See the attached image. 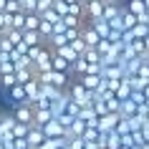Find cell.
Masks as SVG:
<instances>
[{
  "instance_id": "6da1fadb",
  "label": "cell",
  "mask_w": 149,
  "mask_h": 149,
  "mask_svg": "<svg viewBox=\"0 0 149 149\" xmlns=\"http://www.w3.org/2000/svg\"><path fill=\"white\" fill-rule=\"evenodd\" d=\"M66 96H68L71 101H76L81 109L94 106V94H91V91H86V88L81 86V81H79V79H71L68 88H66Z\"/></svg>"
},
{
  "instance_id": "7a4b0ae2",
  "label": "cell",
  "mask_w": 149,
  "mask_h": 149,
  "mask_svg": "<svg viewBox=\"0 0 149 149\" xmlns=\"http://www.w3.org/2000/svg\"><path fill=\"white\" fill-rule=\"evenodd\" d=\"M36 79L40 81V84H48V86H56L61 88V91H66L71 84V73H58V71H48V73H38Z\"/></svg>"
},
{
  "instance_id": "3957f363",
  "label": "cell",
  "mask_w": 149,
  "mask_h": 149,
  "mask_svg": "<svg viewBox=\"0 0 149 149\" xmlns=\"http://www.w3.org/2000/svg\"><path fill=\"white\" fill-rule=\"evenodd\" d=\"M40 129H43V134H46V139H68V136H66V129H63L56 119L48 121L46 126H40Z\"/></svg>"
},
{
  "instance_id": "277c9868",
  "label": "cell",
  "mask_w": 149,
  "mask_h": 149,
  "mask_svg": "<svg viewBox=\"0 0 149 149\" xmlns=\"http://www.w3.org/2000/svg\"><path fill=\"white\" fill-rule=\"evenodd\" d=\"M104 8H106V0H91V3L86 5V23L88 20L104 18Z\"/></svg>"
},
{
  "instance_id": "5b68a950",
  "label": "cell",
  "mask_w": 149,
  "mask_h": 149,
  "mask_svg": "<svg viewBox=\"0 0 149 149\" xmlns=\"http://www.w3.org/2000/svg\"><path fill=\"white\" fill-rule=\"evenodd\" d=\"M13 119H15L18 124L33 126V109L28 106V104H20V106H15V111H13Z\"/></svg>"
},
{
  "instance_id": "8992f818",
  "label": "cell",
  "mask_w": 149,
  "mask_h": 149,
  "mask_svg": "<svg viewBox=\"0 0 149 149\" xmlns=\"http://www.w3.org/2000/svg\"><path fill=\"white\" fill-rule=\"evenodd\" d=\"M121 121V116L119 114H106V116L99 119V132L101 134H111V132H116V124Z\"/></svg>"
},
{
  "instance_id": "52a82bcc",
  "label": "cell",
  "mask_w": 149,
  "mask_h": 149,
  "mask_svg": "<svg viewBox=\"0 0 149 149\" xmlns=\"http://www.w3.org/2000/svg\"><path fill=\"white\" fill-rule=\"evenodd\" d=\"M81 40H84V43H86L88 48H96L99 43H101L99 33H96V31H94V28H91L88 23H84V28H81Z\"/></svg>"
},
{
  "instance_id": "ba28073f",
  "label": "cell",
  "mask_w": 149,
  "mask_h": 149,
  "mask_svg": "<svg viewBox=\"0 0 149 149\" xmlns=\"http://www.w3.org/2000/svg\"><path fill=\"white\" fill-rule=\"evenodd\" d=\"M25 141H28V147H31V149H38L40 144L46 141V134H43V129L33 126L31 132H28V136H25Z\"/></svg>"
},
{
  "instance_id": "9c48e42d",
  "label": "cell",
  "mask_w": 149,
  "mask_h": 149,
  "mask_svg": "<svg viewBox=\"0 0 149 149\" xmlns=\"http://www.w3.org/2000/svg\"><path fill=\"white\" fill-rule=\"evenodd\" d=\"M121 13H124V5H121V3H106V8H104V20L111 23V20H116Z\"/></svg>"
},
{
  "instance_id": "30bf717a",
  "label": "cell",
  "mask_w": 149,
  "mask_h": 149,
  "mask_svg": "<svg viewBox=\"0 0 149 149\" xmlns=\"http://www.w3.org/2000/svg\"><path fill=\"white\" fill-rule=\"evenodd\" d=\"M124 10H126V13H132L134 18H141L144 13H147V5H144V0H126Z\"/></svg>"
},
{
  "instance_id": "8fae6325",
  "label": "cell",
  "mask_w": 149,
  "mask_h": 149,
  "mask_svg": "<svg viewBox=\"0 0 149 149\" xmlns=\"http://www.w3.org/2000/svg\"><path fill=\"white\" fill-rule=\"evenodd\" d=\"M23 88H25V94H28V106H31V104H33V101H36V99L40 96V81L36 79V76H33V79L28 81V84H25Z\"/></svg>"
},
{
  "instance_id": "7c38bea8",
  "label": "cell",
  "mask_w": 149,
  "mask_h": 149,
  "mask_svg": "<svg viewBox=\"0 0 149 149\" xmlns=\"http://www.w3.org/2000/svg\"><path fill=\"white\" fill-rule=\"evenodd\" d=\"M63 94H66V91H61V88L48 86V84H40V96H43V99H48L51 104H53V101H58V99H61Z\"/></svg>"
},
{
  "instance_id": "4fadbf2b",
  "label": "cell",
  "mask_w": 149,
  "mask_h": 149,
  "mask_svg": "<svg viewBox=\"0 0 149 149\" xmlns=\"http://www.w3.org/2000/svg\"><path fill=\"white\" fill-rule=\"evenodd\" d=\"M88 25H91V28H94V31L99 33V38H101V40H106V38H109V33H111V25L106 23L104 18H99V20H88Z\"/></svg>"
},
{
  "instance_id": "5bb4252c",
  "label": "cell",
  "mask_w": 149,
  "mask_h": 149,
  "mask_svg": "<svg viewBox=\"0 0 149 149\" xmlns=\"http://www.w3.org/2000/svg\"><path fill=\"white\" fill-rule=\"evenodd\" d=\"M81 86H84V88H86V91H91V94H94V91H96V88H99V86H101V76H91V73H86V76H81Z\"/></svg>"
},
{
  "instance_id": "9a60e30c",
  "label": "cell",
  "mask_w": 149,
  "mask_h": 149,
  "mask_svg": "<svg viewBox=\"0 0 149 149\" xmlns=\"http://www.w3.org/2000/svg\"><path fill=\"white\" fill-rule=\"evenodd\" d=\"M23 43H25L28 48H36V46H43L46 40L40 38L38 31H23Z\"/></svg>"
},
{
  "instance_id": "2e32d148",
  "label": "cell",
  "mask_w": 149,
  "mask_h": 149,
  "mask_svg": "<svg viewBox=\"0 0 149 149\" xmlns=\"http://www.w3.org/2000/svg\"><path fill=\"white\" fill-rule=\"evenodd\" d=\"M8 94H10V101L15 104V106H20V104H28V94H25V88H23V86H13Z\"/></svg>"
},
{
  "instance_id": "e0dca14e",
  "label": "cell",
  "mask_w": 149,
  "mask_h": 149,
  "mask_svg": "<svg viewBox=\"0 0 149 149\" xmlns=\"http://www.w3.org/2000/svg\"><path fill=\"white\" fill-rule=\"evenodd\" d=\"M53 53H56V56H61L63 61H68L71 66H73V63H76V61H79V58H81V56H76V51H73V48H71V46H61V48H58V51H53Z\"/></svg>"
},
{
  "instance_id": "ac0fdd59",
  "label": "cell",
  "mask_w": 149,
  "mask_h": 149,
  "mask_svg": "<svg viewBox=\"0 0 149 149\" xmlns=\"http://www.w3.org/2000/svg\"><path fill=\"white\" fill-rule=\"evenodd\" d=\"M136 23H139V20H136V18L132 15V13H121V28H124V33L126 31H134V28H136Z\"/></svg>"
},
{
  "instance_id": "d6986e66",
  "label": "cell",
  "mask_w": 149,
  "mask_h": 149,
  "mask_svg": "<svg viewBox=\"0 0 149 149\" xmlns=\"http://www.w3.org/2000/svg\"><path fill=\"white\" fill-rule=\"evenodd\" d=\"M38 28H40V15L25 13V31H38Z\"/></svg>"
},
{
  "instance_id": "ffe728a7",
  "label": "cell",
  "mask_w": 149,
  "mask_h": 149,
  "mask_svg": "<svg viewBox=\"0 0 149 149\" xmlns=\"http://www.w3.org/2000/svg\"><path fill=\"white\" fill-rule=\"evenodd\" d=\"M10 31H25V13H18V15L10 18Z\"/></svg>"
},
{
  "instance_id": "44dd1931",
  "label": "cell",
  "mask_w": 149,
  "mask_h": 149,
  "mask_svg": "<svg viewBox=\"0 0 149 149\" xmlns=\"http://www.w3.org/2000/svg\"><path fill=\"white\" fill-rule=\"evenodd\" d=\"M33 126H28V124H15L13 126V139H25V136H28V132H31Z\"/></svg>"
},
{
  "instance_id": "7402d4cb",
  "label": "cell",
  "mask_w": 149,
  "mask_h": 149,
  "mask_svg": "<svg viewBox=\"0 0 149 149\" xmlns=\"http://www.w3.org/2000/svg\"><path fill=\"white\" fill-rule=\"evenodd\" d=\"M38 33H40V38H43V40H48L51 36H53V23H48V20H43V18H40V28H38Z\"/></svg>"
},
{
  "instance_id": "603a6c76",
  "label": "cell",
  "mask_w": 149,
  "mask_h": 149,
  "mask_svg": "<svg viewBox=\"0 0 149 149\" xmlns=\"http://www.w3.org/2000/svg\"><path fill=\"white\" fill-rule=\"evenodd\" d=\"M84 61H86V63H94V66H101V56H99L96 48H88L86 53H84Z\"/></svg>"
},
{
  "instance_id": "cb8c5ba5",
  "label": "cell",
  "mask_w": 149,
  "mask_h": 149,
  "mask_svg": "<svg viewBox=\"0 0 149 149\" xmlns=\"http://www.w3.org/2000/svg\"><path fill=\"white\" fill-rule=\"evenodd\" d=\"M129 33H132L134 40H144V38L149 36V28H147V25H141V23H136V28H134V31H129Z\"/></svg>"
},
{
  "instance_id": "d4e9b609",
  "label": "cell",
  "mask_w": 149,
  "mask_h": 149,
  "mask_svg": "<svg viewBox=\"0 0 149 149\" xmlns=\"http://www.w3.org/2000/svg\"><path fill=\"white\" fill-rule=\"evenodd\" d=\"M51 8H53V0H38L36 3V15H46Z\"/></svg>"
},
{
  "instance_id": "484cf974",
  "label": "cell",
  "mask_w": 149,
  "mask_h": 149,
  "mask_svg": "<svg viewBox=\"0 0 149 149\" xmlns=\"http://www.w3.org/2000/svg\"><path fill=\"white\" fill-rule=\"evenodd\" d=\"M0 86L3 88H13V86H18V79H15V73H8V76H0Z\"/></svg>"
},
{
  "instance_id": "4316f807",
  "label": "cell",
  "mask_w": 149,
  "mask_h": 149,
  "mask_svg": "<svg viewBox=\"0 0 149 149\" xmlns=\"http://www.w3.org/2000/svg\"><path fill=\"white\" fill-rule=\"evenodd\" d=\"M53 13H56V15H61V18H66V15H68V5H66L63 0H53Z\"/></svg>"
},
{
  "instance_id": "83f0119b",
  "label": "cell",
  "mask_w": 149,
  "mask_h": 149,
  "mask_svg": "<svg viewBox=\"0 0 149 149\" xmlns=\"http://www.w3.org/2000/svg\"><path fill=\"white\" fill-rule=\"evenodd\" d=\"M84 141H101V132H99V129H88V126H86Z\"/></svg>"
},
{
  "instance_id": "f1b7e54d",
  "label": "cell",
  "mask_w": 149,
  "mask_h": 149,
  "mask_svg": "<svg viewBox=\"0 0 149 149\" xmlns=\"http://www.w3.org/2000/svg\"><path fill=\"white\" fill-rule=\"evenodd\" d=\"M68 46L71 48H73V51H76V56H84V53H86V51H88V46H86V43H84V40H73V43H68Z\"/></svg>"
},
{
  "instance_id": "f546056e",
  "label": "cell",
  "mask_w": 149,
  "mask_h": 149,
  "mask_svg": "<svg viewBox=\"0 0 149 149\" xmlns=\"http://www.w3.org/2000/svg\"><path fill=\"white\" fill-rule=\"evenodd\" d=\"M81 38V28H66V40L68 43H73V40Z\"/></svg>"
},
{
  "instance_id": "4dcf8cb0",
  "label": "cell",
  "mask_w": 149,
  "mask_h": 149,
  "mask_svg": "<svg viewBox=\"0 0 149 149\" xmlns=\"http://www.w3.org/2000/svg\"><path fill=\"white\" fill-rule=\"evenodd\" d=\"M8 40H13V46H20L23 43V33L20 31H8Z\"/></svg>"
},
{
  "instance_id": "1f68e13d",
  "label": "cell",
  "mask_w": 149,
  "mask_h": 149,
  "mask_svg": "<svg viewBox=\"0 0 149 149\" xmlns=\"http://www.w3.org/2000/svg\"><path fill=\"white\" fill-rule=\"evenodd\" d=\"M40 18H43V20H48V23H58V20H61V15H56V13H53V8H51V10H48V13H46V15H40Z\"/></svg>"
},
{
  "instance_id": "d6a6232c",
  "label": "cell",
  "mask_w": 149,
  "mask_h": 149,
  "mask_svg": "<svg viewBox=\"0 0 149 149\" xmlns=\"http://www.w3.org/2000/svg\"><path fill=\"white\" fill-rule=\"evenodd\" d=\"M10 18H13V15H8V13H0V28L10 31Z\"/></svg>"
},
{
  "instance_id": "836d02e7",
  "label": "cell",
  "mask_w": 149,
  "mask_h": 149,
  "mask_svg": "<svg viewBox=\"0 0 149 149\" xmlns=\"http://www.w3.org/2000/svg\"><path fill=\"white\" fill-rule=\"evenodd\" d=\"M68 149H84V139H68Z\"/></svg>"
},
{
  "instance_id": "e575fe53",
  "label": "cell",
  "mask_w": 149,
  "mask_h": 149,
  "mask_svg": "<svg viewBox=\"0 0 149 149\" xmlns=\"http://www.w3.org/2000/svg\"><path fill=\"white\" fill-rule=\"evenodd\" d=\"M5 5H8V0H0V13H5Z\"/></svg>"
},
{
  "instance_id": "d590c367",
  "label": "cell",
  "mask_w": 149,
  "mask_h": 149,
  "mask_svg": "<svg viewBox=\"0 0 149 149\" xmlns=\"http://www.w3.org/2000/svg\"><path fill=\"white\" fill-rule=\"evenodd\" d=\"M144 51H147V56H149V36L144 38Z\"/></svg>"
},
{
  "instance_id": "8d00e7d4",
  "label": "cell",
  "mask_w": 149,
  "mask_h": 149,
  "mask_svg": "<svg viewBox=\"0 0 149 149\" xmlns=\"http://www.w3.org/2000/svg\"><path fill=\"white\" fill-rule=\"evenodd\" d=\"M119 149H134V147H124V144H121V147H119Z\"/></svg>"
},
{
  "instance_id": "74e56055",
  "label": "cell",
  "mask_w": 149,
  "mask_h": 149,
  "mask_svg": "<svg viewBox=\"0 0 149 149\" xmlns=\"http://www.w3.org/2000/svg\"><path fill=\"white\" fill-rule=\"evenodd\" d=\"M144 5H147V10H149V0H144Z\"/></svg>"
},
{
  "instance_id": "f35d334b",
  "label": "cell",
  "mask_w": 149,
  "mask_h": 149,
  "mask_svg": "<svg viewBox=\"0 0 149 149\" xmlns=\"http://www.w3.org/2000/svg\"><path fill=\"white\" fill-rule=\"evenodd\" d=\"M3 116H5V114H3V111H0V121H3Z\"/></svg>"
},
{
  "instance_id": "ab89813d",
  "label": "cell",
  "mask_w": 149,
  "mask_h": 149,
  "mask_svg": "<svg viewBox=\"0 0 149 149\" xmlns=\"http://www.w3.org/2000/svg\"><path fill=\"white\" fill-rule=\"evenodd\" d=\"M0 61H3V53H0Z\"/></svg>"
}]
</instances>
